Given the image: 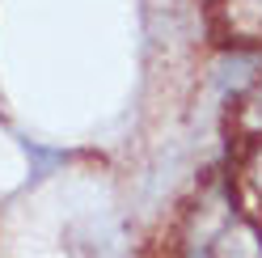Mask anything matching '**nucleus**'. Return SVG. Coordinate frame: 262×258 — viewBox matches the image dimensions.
Masks as SVG:
<instances>
[{"instance_id": "nucleus-1", "label": "nucleus", "mask_w": 262, "mask_h": 258, "mask_svg": "<svg viewBox=\"0 0 262 258\" xmlns=\"http://www.w3.org/2000/svg\"><path fill=\"white\" fill-rule=\"evenodd\" d=\"M211 258H262V237L250 229V224L233 220V224L220 233V241H216V250H211Z\"/></svg>"}]
</instances>
